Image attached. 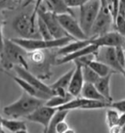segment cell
I'll list each match as a JSON object with an SVG mask.
<instances>
[{"label": "cell", "instance_id": "cell-1", "mask_svg": "<svg viewBox=\"0 0 125 133\" xmlns=\"http://www.w3.org/2000/svg\"><path fill=\"white\" fill-rule=\"evenodd\" d=\"M45 101L29 95L27 93L23 92L22 96L12 104L4 108V114L13 118L26 117L36 109L43 106Z\"/></svg>", "mask_w": 125, "mask_h": 133}, {"label": "cell", "instance_id": "cell-8", "mask_svg": "<svg viewBox=\"0 0 125 133\" xmlns=\"http://www.w3.org/2000/svg\"><path fill=\"white\" fill-rule=\"evenodd\" d=\"M36 15L38 17H40L43 20V22L45 23V25H47V28L49 29V31H50L53 38H62L68 36L67 33L62 28V25H60L58 19H57V16L55 14L49 12L48 10H46L45 8L40 6L37 13H36Z\"/></svg>", "mask_w": 125, "mask_h": 133}, {"label": "cell", "instance_id": "cell-29", "mask_svg": "<svg viewBox=\"0 0 125 133\" xmlns=\"http://www.w3.org/2000/svg\"><path fill=\"white\" fill-rule=\"evenodd\" d=\"M113 25H115L116 31L122 34L123 36H125V14L124 13H118L116 18L114 20V24Z\"/></svg>", "mask_w": 125, "mask_h": 133}, {"label": "cell", "instance_id": "cell-12", "mask_svg": "<svg viewBox=\"0 0 125 133\" xmlns=\"http://www.w3.org/2000/svg\"><path fill=\"white\" fill-rule=\"evenodd\" d=\"M102 49V57L99 61L105 63L106 65H108L113 71H115V74H121L125 76V70L119 65V63L117 61L116 54H115V48L113 47H101Z\"/></svg>", "mask_w": 125, "mask_h": 133}, {"label": "cell", "instance_id": "cell-26", "mask_svg": "<svg viewBox=\"0 0 125 133\" xmlns=\"http://www.w3.org/2000/svg\"><path fill=\"white\" fill-rule=\"evenodd\" d=\"M29 58L34 65L41 66L46 63V53L44 50H34L31 52H29Z\"/></svg>", "mask_w": 125, "mask_h": 133}, {"label": "cell", "instance_id": "cell-20", "mask_svg": "<svg viewBox=\"0 0 125 133\" xmlns=\"http://www.w3.org/2000/svg\"><path fill=\"white\" fill-rule=\"evenodd\" d=\"M87 66H90L92 70L95 71L100 77H103V76H107V75H108L115 74V71H113L108 65H106L105 63L101 62V61L97 60V59L92 60Z\"/></svg>", "mask_w": 125, "mask_h": 133}, {"label": "cell", "instance_id": "cell-39", "mask_svg": "<svg viewBox=\"0 0 125 133\" xmlns=\"http://www.w3.org/2000/svg\"><path fill=\"white\" fill-rule=\"evenodd\" d=\"M1 121H2V117L0 116V133H4V129H3V127H2V125H1Z\"/></svg>", "mask_w": 125, "mask_h": 133}, {"label": "cell", "instance_id": "cell-16", "mask_svg": "<svg viewBox=\"0 0 125 133\" xmlns=\"http://www.w3.org/2000/svg\"><path fill=\"white\" fill-rule=\"evenodd\" d=\"M42 3L45 4L46 10L55 15L71 14L74 16L71 8H70L66 3V0H43Z\"/></svg>", "mask_w": 125, "mask_h": 133}, {"label": "cell", "instance_id": "cell-2", "mask_svg": "<svg viewBox=\"0 0 125 133\" xmlns=\"http://www.w3.org/2000/svg\"><path fill=\"white\" fill-rule=\"evenodd\" d=\"M29 52L18 45L12 39H5L3 53L0 56L2 64L6 69H12L15 66H20L29 70V64L26 57Z\"/></svg>", "mask_w": 125, "mask_h": 133}, {"label": "cell", "instance_id": "cell-32", "mask_svg": "<svg viewBox=\"0 0 125 133\" xmlns=\"http://www.w3.org/2000/svg\"><path fill=\"white\" fill-rule=\"evenodd\" d=\"M89 0H66V3L70 8H79Z\"/></svg>", "mask_w": 125, "mask_h": 133}, {"label": "cell", "instance_id": "cell-25", "mask_svg": "<svg viewBox=\"0 0 125 133\" xmlns=\"http://www.w3.org/2000/svg\"><path fill=\"white\" fill-rule=\"evenodd\" d=\"M82 75H83L84 82L92 83L95 84L96 81L99 79V75H97L95 71L92 70L91 68L87 65H83L82 66Z\"/></svg>", "mask_w": 125, "mask_h": 133}, {"label": "cell", "instance_id": "cell-3", "mask_svg": "<svg viewBox=\"0 0 125 133\" xmlns=\"http://www.w3.org/2000/svg\"><path fill=\"white\" fill-rule=\"evenodd\" d=\"M36 18H37V15H33L31 13L30 15L22 14L14 19L12 23V28L19 34V37L26 38V39L41 38L38 31Z\"/></svg>", "mask_w": 125, "mask_h": 133}, {"label": "cell", "instance_id": "cell-14", "mask_svg": "<svg viewBox=\"0 0 125 133\" xmlns=\"http://www.w3.org/2000/svg\"><path fill=\"white\" fill-rule=\"evenodd\" d=\"M101 47L95 45V44H89L86 47H84L82 49H79L77 51H75L73 53L68 55H66V56H63V57H60V59L57 60V64L58 65H64L66 63H70V62H73L77 59L81 58V57H84V56H87V55L90 54H98L99 53V50H100Z\"/></svg>", "mask_w": 125, "mask_h": 133}, {"label": "cell", "instance_id": "cell-28", "mask_svg": "<svg viewBox=\"0 0 125 133\" xmlns=\"http://www.w3.org/2000/svg\"><path fill=\"white\" fill-rule=\"evenodd\" d=\"M119 116H120V114L117 111H115V110H113L112 108H107V111H106V121H107V124H108V127L117 124Z\"/></svg>", "mask_w": 125, "mask_h": 133}, {"label": "cell", "instance_id": "cell-22", "mask_svg": "<svg viewBox=\"0 0 125 133\" xmlns=\"http://www.w3.org/2000/svg\"><path fill=\"white\" fill-rule=\"evenodd\" d=\"M70 111H57L55 112V115L53 117L51 118L50 122L48 124V127L45 131H43V133H56V125L59 121L66 119V117L68 115Z\"/></svg>", "mask_w": 125, "mask_h": 133}, {"label": "cell", "instance_id": "cell-42", "mask_svg": "<svg viewBox=\"0 0 125 133\" xmlns=\"http://www.w3.org/2000/svg\"><path fill=\"white\" fill-rule=\"evenodd\" d=\"M107 1H108V3H109V1H110V0H107Z\"/></svg>", "mask_w": 125, "mask_h": 133}, {"label": "cell", "instance_id": "cell-4", "mask_svg": "<svg viewBox=\"0 0 125 133\" xmlns=\"http://www.w3.org/2000/svg\"><path fill=\"white\" fill-rule=\"evenodd\" d=\"M14 42H16L18 45H20L22 48L26 52H31L34 50H47V49H55V48H61L63 46L67 44L68 42L72 41V39L70 36L62 38H53L51 40H44L42 38L39 39H26V38L15 37L12 38Z\"/></svg>", "mask_w": 125, "mask_h": 133}, {"label": "cell", "instance_id": "cell-17", "mask_svg": "<svg viewBox=\"0 0 125 133\" xmlns=\"http://www.w3.org/2000/svg\"><path fill=\"white\" fill-rule=\"evenodd\" d=\"M91 44V37L84 39V40H75V41H71L68 42L67 44H66L65 46H63L61 48H59L57 55L60 57L66 56V55L71 54L75 51L79 49H82L84 47H86L87 45Z\"/></svg>", "mask_w": 125, "mask_h": 133}, {"label": "cell", "instance_id": "cell-31", "mask_svg": "<svg viewBox=\"0 0 125 133\" xmlns=\"http://www.w3.org/2000/svg\"><path fill=\"white\" fill-rule=\"evenodd\" d=\"M115 54H116V58L119 65L125 70V48L116 47L115 48Z\"/></svg>", "mask_w": 125, "mask_h": 133}, {"label": "cell", "instance_id": "cell-23", "mask_svg": "<svg viewBox=\"0 0 125 133\" xmlns=\"http://www.w3.org/2000/svg\"><path fill=\"white\" fill-rule=\"evenodd\" d=\"M73 98H74V97L71 96L70 93H68L67 96H65V97L54 95V96H52L50 99H48L47 101H45L44 105L48 106V107H51V108L58 109V108H60L61 106H63L64 104H66V103H67V102H70V101H71V99H73Z\"/></svg>", "mask_w": 125, "mask_h": 133}, {"label": "cell", "instance_id": "cell-30", "mask_svg": "<svg viewBox=\"0 0 125 133\" xmlns=\"http://www.w3.org/2000/svg\"><path fill=\"white\" fill-rule=\"evenodd\" d=\"M113 110H115L119 114H125V99L120 101H113L109 103V107Z\"/></svg>", "mask_w": 125, "mask_h": 133}, {"label": "cell", "instance_id": "cell-18", "mask_svg": "<svg viewBox=\"0 0 125 133\" xmlns=\"http://www.w3.org/2000/svg\"><path fill=\"white\" fill-rule=\"evenodd\" d=\"M113 75H108L107 76L99 77V79L94 84L97 90L104 96L106 100L108 102H113V97L110 95V78Z\"/></svg>", "mask_w": 125, "mask_h": 133}, {"label": "cell", "instance_id": "cell-38", "mask_svg": "<svg viewBox=\"0 0 125 133\" xmlns=\"http://www.w3.org/2000/svg\"><path fill=\"white\" fill-rule=\"evenodd\" d=\"M7 1L8 0H0V8H3L7 3Z\"/></svg>", "mask_w": 125, "mask_h": 133}, {"label": "cell", "instance_id": "cell-15", "mask_svg": "<svg viewBox=\"0 0 125 133\" xmlns=\"http://www.w3.org/2000/svg\"><path fill=\"white\" fill-rule=\"evenodd\" d=\"M10 76H11L13 80L24 90V92L27 93L29 95L33 96L35 98H38V99L43 100V101H47V100L50 99L51 97H52V95H50V94H47L45 92H42V91H40V90L36 89V88H34L33 86H31L29 83L26 82L25 80L22 79L21 77H19L18 75L17 76H15V75H10Z\"/></svg>", "mask_w": 125, "mask_h": 133}, {"label": "cell", "instance_id": "cell-43", "mask_svg": "<svg viewBox=\"0 0 125 133\" xmlns=\"http://www.w3.org/2000/svg\"><path fill=\"white\" fill-rule=\"evenodd\" d=\"M15 1H17V2H19V1H21V0H15Z\"/></svg>", "mask_w": 125, "mask_h": 133}, {"label": "cell", "instance_id": "cell-10", "mask_svg": "<svg viewBox=\"0 0 125 133\" xmlns=\"http://www.w3.org/2000/svg\"><path fill=\"white\" fill-rule=\"evenodd\" d=\"M91 43L99 47H123L125 48V36L118 31H108L104 35L92 38Z\"/></svg>", "mask_w": 125, "mask_h": 133}, {"label": "cell", "instance_id": "cell-6", "mask_svg": "<svg viewBox=\"0 0 125 133\" xmlns=\"http://www.w3.org/2000/svg\"><path fill=\"white\" fill-rule=\"evenodd\" d=\"M113 25V18L110 10L108 7H101L96 20L94 21L90 31V37L95 38L104 35L110 31L112 25Z\"/></svg>", "mask_w": 125, "mask_h": 133}, {"label": "cell", "instance_id": "cell-37", "mask_svg": "<svg viewBox=\"0 0 125 133\" xmlns=\"http://www.w3.org/2000/svg\"><path fill=\"white\" fill-rule=\"evenodd\" d=\"M101 1V4H102V7H108V1L107 0H100Z\"/></svg>", "mask_w": 125, "mask_h": 133}, {"label": "cell", "instance_id": "cell-19", "mask_svg": "<svg viewBox=\"0 0 125 133\" xmlns=\"http://www.w3.org/2000/svg\"><path fill=\"white\" fill-rule=\"evenodd\" d=\"M79 97H82L84 99L88 100H96V101H107L104 96L101 94L100 92L97 90L94 84L92 83L84 82L81 93ZM108 102V101H107Z\"/></svg>", "mask_w": 125, "mask_h": 133}, {"label": "cell", "instance_id": "cell-33", "mask_svg": "<svg viewBox=\"0 0 125 133\" xmlns=\"http://www.w3.org/2000/svg\"><path fill=\"white\" fill-rule=\"evenodd\" d=\"M68 128H70V126L67 123V121H65V119L61 121H59L58 123H57V125H56V133H64Z\"/></svg>", "mask_w": 125, "mask_h": 133}, {"label": "cell", "instance_id": "cell-41", "mask_svg": "<svg viewBox=\"0 0 125 133\" xmlns=\"http://www.w3.org/2000/svg\"><path fill=\"white\" fill-rule=\"evenodd\" d=\"M15 133H29V132H27L26 129H21V130H18L17 132H15Z\"/></svg>", "mask_w": 125, "mask_h": 133}, {"label": "cell", "instance_id": "cell-35", "mask_svg": "<svg viewBox=\"0 0 125 133\" xmlns=\"http://www.w3.org/2000/svg\"><path fill=\"white\" fill-rule=\"evenodd\" d=\"M34 1H35V4H34V9H33V12H32V14H33V15H36V13H37L39 7L42 5L43 0H34Z\"/></svg>", "mask_w": 125, "mask_h": 133}, {"label": "cell", "instance_id": "cell-7", "mask_svg": "<svg viewBox=\"0 0 125 133\" xmlns=\"http://www.w3.org/2000/svg\"><path fill=\"white\" fill-rule=\"evenodd\" d=\"M56 16L60 25H62V28L67 33L68 36H71L75 40H84V39L90 38L82 30L79 23L77 22L73 15L62 14V15H56Z\"/></svg>", "mask_w": 125, "mask_h": 133}, {"label": "cell", "instance_id": "cell-36", "mask_svg": "<svg viewBox=\"0 0 125 133\" xmlns=\"http://www.w3.org/2000/svg\"><path fill=\"white\" fill-rule=\"evenodd\" d=\"M117 124L120 125V126H125V114H120L119 116V118H118V122Z\"/></svg>", "mask_w": 125, "mask_h": 133}, {"label": "cell", "instance_id": "cell-27", "mask_svg": "<svg viewBox=\"0 0 125 133\" xmlns=\"http://www.w3.org/2000/svg\"><path fill=\"white\" fill-rule=\"evenodd\" d=\"M36 24H37V28H38V31H39V34H40V37L44 40H51L53 39L52 35H51L49 29L47 28V25H45V23L43 22L40 17L36 18Z\"/></svg>", "mask_w": 125, "mask_h": 133}, {"label": "cell", "instance_id": "cell-5", "mask_svg": "<svg viewBox=\"0 0 125 133\" xmlns=\"http://www.w3.org/2000/svg\"><path fill=\"white\" fill-rule=\"evenodd\" d=\"M102 4L100 0H89L79 7V25L85 34L90 37V31L94 21L96 20Z\"/></svg>", "mask_w": 125, "mask_h": 133}, {"label": "cell", "instance_id": "cell-24", "mask_svg": "<svg viewBox=\"0 0 125 133\" xmlns=\"http://www.w3.org/2000/svg\"><path fill=\"white\" fill-rule=\"evenodd\" d=\"M73 71H74V68L68 71H67L66 74H64L60 78H58L54 83H52L49 86H50L53 90L56 89V88H64V89H67V87H68V84L71 82V76H72Z\"/></svg>", "mask_w": 125, "mask_h": 133}, {"label": "cell", "instance_id": "cell-11", "mask_svg": "<svg viewBox=\"0 0 125 133\" xmlns=\"http://www.w3.org/2000/svg\"><path fill=\"white\" fill-rule=\"evenodd\" d=\"M57 111L58 110L56 108H51V107H48L46 105H43V106L39 107L38 109H36L30 115H29L25 118L29 121L41 124L43 126V128H44L43 131H45L47 127H48V124L50 122L51 118L53 117V116H54L55 112Z\"/></svg>", "mask_w": 125, "mask_h": 133}, {"label": "cell", "instance_id": "cell-40", "mask_svg": "<svg viewBox=\"0 0 125 133\" xmlns=\"http://www.w3.org/2000/svg\"><path fill=\"white\" fill-rule=\"evenodd\" d=\"M64 133H76L74 131V130H73V129H71V128H68L67 129V130H66V131H65V132Z\"/></svg>", "mask_w": 125, "mask_h": 133}, {"label": "cell", "instance_id": "cell-13", "mask_svg": "<svg viewBox=\"0 0 125 133\" xmlns=\"http://www.w3.org/2000/svg\"><path fill=\"white\" fill-rule=\"evenodd\" d=\"M74 71H73L72 76H71V82L68 84L67 92L71 96L76 98V97L80 96V93H81V90H82L84 84V79L83 75H82V66L76 62H74Z\"/></svg>", "mask_w": 125, "mask_h": 133}, {"label": "cell", "instance_id": "cell-21", "mask_svg": "<svg viewBox=\"0 0 125 133\" xmlns=\"http://www.w3.org/2000/svg\"><path fill=\"white\" fill-rule=\"evenodd\" d=\"M1 125L3 129H7L11 132L15 133L18 130L21 129H26V123L25 121H20V119H4L2 118Z\"/></svg>", "mask_w": 125, "mask_h": 133}, {"label": "cell", "instance_id": "cell-34", "mask_svg": "<svg viewBox=\"0 0 125 133\" xmlns=\"http://www.w3.org/2000/svg\"><path fill=\"white\" fill-rule=\"evenodd\" d=\"M4 40L5 38L3 36V30H2V24L0 22V56L3 53V48H4Z\"/></svg>", "mask_w": 125, "mask_h": 133}, {"label": "cell", "instance_id": "cell-9", "mask_svg": "<svg viewBox=\"0 0 125 133\" xmlns=\"http://www.w3.org/2000/svg\"><path fill=\"white\" fill-rule=\"evenodd\" d=\"M14 70H15V71H16V74H17L19 77H21L22 79L25 80L26 82L29 83L34 88H36V89H38V90H40L42 92H45L47 94H50L52 96L55 95L54 90L49 85L45 84L41 79L38 78L37 76H35L34 75H32L29 70H26V69L20 66H14Z\"/></svg>", "mask_w": 125, "mask_h": 133}]
</instances>
